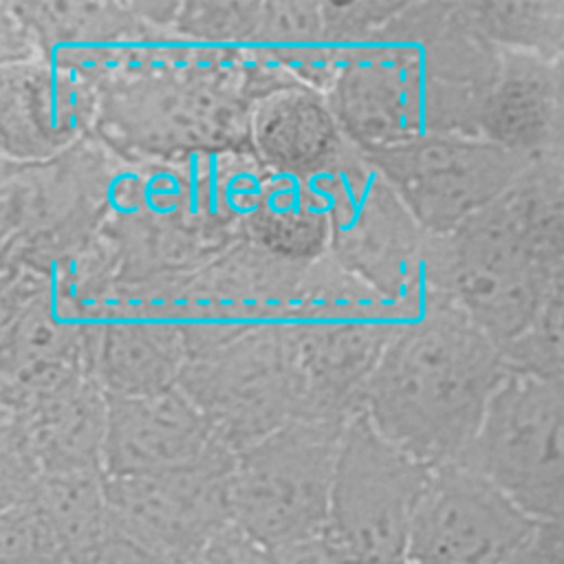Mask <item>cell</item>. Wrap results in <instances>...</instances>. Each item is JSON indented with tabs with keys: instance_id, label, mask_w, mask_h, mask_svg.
Instances as JSON below:
<instances>
[{
	"instance_id": "1",
	"label": "cell",
	"mask_w": 564,
	"mask_h": 564,
	"mask_svg": "<svg viewBox=\"0 0 564 564\" xmlns=\"http://www.w3.org/2000/svg\"><path fill=\"white\" fill-rule=\"evenodd\" d=\"M498 57L460 2H403L344 53L326 97L361 150L434 132L478 134Z\"/></svg>"
},
{
	"instance_id": "2",
	"label": "cell",
	"mask_w": 564,
	"mask_h": 564,
	"mask_svg": "<svg viewBox=\"0 0 564 564\" xmlns=\"http://www.w3.org/2000/svg\"><path fill=\"white\" fill-rule=\"evenodd\" d=\"M509 375L505 348L449 297L430 295L390 339L361 414L425 463H460Z\"/></svg>"
},
{
	"instance_id": "3",
	"label": "cell",
	"mask_w": 564,
	"mask_h": 564,
	"mask_svg": "<svg viewBox=\"0 0 564 564\" xmlns=\"http://www.w3.org/2000/svg\"><path fill=\"white\" fill-rule=\"evenodd\" d=\"M405 313L330 256L308 264L282 319L300 390V419L346 423Z\"/></svg>"
},
{
	"instance_id": "4",
	"label": "cell",
	"mask_w": 564,
	"mask_h": 564,
	"mask_svg": "<svg viewBox=\"0 0 564 564\" xmlns=\"http://www.w3.org/2000/svg\"><path fill=\"white\" fill-rule=\"evenodd\" d=\"M557 269L502 194L456 231L434 236L430 282L507 348L531 322Z\"/></svg>"
},
{
	"instance_id": "5",
	"label": "cell",
	"mask_w": 564,
	"mask_h": 564,
	"mask_svg": "<svg viewBox=\"0 0 564 564\" xmlns=\"http://www.w3.org/2000/svg\"><path fill=\"white\" fill-rule=\"evenodd\" d=\"M322 178L330 203L328 256L410 317L436 295L430 282L434 236L355 143Z\"/></svg>"
},
{
	"instance_id": "6",
	"label": "cell",
	"mask_w": 564,
	"mask_h": 564,
	"mask_svg": "<svg viewBox=\"0 0 564 564\" xmlns=\"http://www.w3.org/2000/svg\"><path fill=\"white\" fill-rule=\"evenodd\" d=\"M346 423L295 419L240 449L229 482L234 522L269 549L324 531Z\"/></svg>"
},
{
	"instance_id": "7",
	"label": "cell",
	"mask_w": 564,
	"mask_h": 564,
	"mask_svg": "<svg viewBox=\"0 0 564 564\" xmlns=\"http://www.w3.org/2000/svg\"><path fill=\"white\" fill-rule=\"evenodd\" d=\"M540 524H564V388L513 372L460 460Z\"/></svg>"
},
{
	"instance_id": "8",
	"label": "cell",
	"mask_w": 564,
	"mask_h": 564,
	"mask_svg": "<svg viewBox=\"0 0 564 564\" xmlns=\"http://www.w3.org/2000/svg\"><path fill=\"white\" fill-rule=\"evenodd\" d=\"M432 467L383 436L361 412L348 419L330 491L328 531L350 564H405Z\"/></svg>"
},
{
	"instance_id": "9",
	"label": "cell",
	"mask_w": 564,
	"mask_h": 564,
	"mask_svg": "<svg viewBox=\"0 0 564 564\" xmlns=\"http://www.w3.org/2000/svg\"><path fill=\"white\" fill-rule=\"evenodd\" d=\"M178 388L234 454L302 416L282 322L253 326L192 355Z\"/></svg>"
},
{
	"instance_id": "10",
	"label": "cell",
	"mask_w": 564,
	"mask_h": 564,
	"mask_svg": "<svg viewBox=\"0 0 564 564\" xmlns=\"http://www.w3.org/2000/svg\"><path fill=\"white\" fill-rule=\"evenodd\" d=\"M364 154L432 236H447L494 205L531 163L467 132L423 134Z\"/></svg>"
},
{
	"instance_id": "11",
	"label": "cell",
	"mask_w": 564,
	"mask_h": 564,
	"mask_svg": "<svg viewBox=\"0 0 564 564\" xmlns=\"http://www.w3.org/2000/svg\"><path fill=\"white\" fill-rule=\"evenodd\" d=\"M234 458L229 447L218 445L183 469L106 476L112 531L170 564H189L214 533L234 522L229 496Z\"/></svg>"
},
{
	"instance_id": "12",
	"label": "cell",
	"mask_w": 564,
	"mask_h": 564,
	"mask_svg": "<svg viewBox=\"0 0 564 564\" xmlns=\"http://www.w3.org/2000/svg\"><path fill=\"white\" fill-rule=\"evenodd\" d=\"M535 524L471 467L441 465L416 507L405 562L502 564Z\"/></svg>"
},
{
	"instance_id": "13",
	"label": "cell",
	"mask_w": 564,
	"mask_h": 564,
	"mask_svg": "<svg viewBox=\"0 0 564 564\" xmlns=\"http://www.w3.org/2000/svg\"><path fill=\"white\" fill-rule=\"evenodd\" d=\"M99 86L86 75L37 57L2 66V159L46 161L95 134Z\"/></svg>"
},
{
	"instance_id": "14",
	"label": "cell",
	"mask_w": 564,
	"mask_h": 564,
	"mask_svg": "<svg viewBox=\"0 0 564 564\" xmlns=\"http://www.w3.org/2000/svg\"><path fill=\"white\" fill-rule=\"evenodd\" d=\"M218 445L209 421L178 386L154 394L108 397L104 474L110 478L183 469Z\"/></svg>"
},
{
	"instance_id": "15",
	"label": "cell",
	"mask_w": 564,
	"mask_h": 564,
	"mask_svg": "<svg viewBox=\"0 0 564 564\" xmlns=\"http://www.w3.org/2000/svg\"><path fill=\"white\" fill-rule=\"evenodd\" d=\"M187 359L181 326L141 302L115 300L95 324L90 375L108 397L172 390Z\"/></svg>"
},
{
	"instance_id": "16",
	"label": "cell",
	"mask_w": 564,
	"mask_h": 564,
	"mask_svg": "<svg viewBox=\"0 0 564 564\" xmlns=\"http://www.w3.org/2000/svg\"><path fill=\"white\" fill-rule=\"evenodd\" d=\"M478 134L529 161L564 152V57L500 51Z\"/></svg>"
},
{
	"instance_id": "17",
	"label": "cell",
	"mask_w": 564,
	"mask_h": 564,
	"mask_svg": "<svg viewBox=\"0 0 564 564\" xmlns=\"http://www.w3.org/2000/svg\"><path fill=\"white\" fill-rule=\"evenodd\" d=\"M326 93L282 84L262 93L249 110V150L269 172L315 176L350 148Z\"/></svg>"
},
{
	"instance_id": "18",
	"label": "cell",
	"mask_w": 564,
	"mask_h": 564,
	"mask_svg": "<svg viewBox=\"0 0 564 564\" xmlns=\"http://www.w3.org/2000/svg\"><path fill=\"white\" fill-rule=\"evenodd\" d=\"M26 434L44 474L73 469L104 471L108 394L84 375L24 412H2Z\"/></svg>"
},
{
	"instance_id": "19",
	"label": "cell",
	"mask_w": 564,
	"mask_h": 564,
	"mask_svg": "<svg viewBox=\"0 0 564 564\" xmlns=\"http://www.w3.org/2000/svg\"><path fill=\"white\" fill-rule=\"evenodd\" d=\"M322 174L300 176L267 170L256 205L242 223V238L295 264L326 258L330 251V203Z\"/></svg>"
},
{
	"instance_id": "20",
	"label": "cell",
	"mask_w": 564,
	"mask_h": 564,
	"mask_svg": "<svg viewBox=\"0 0 564 564\" xmlns=\"http://www.w3.org/2000/svg\"><path fill=\"white\" fill-rule=\"evenodd\" d=\"M247 66L275 84H302L328 93L339 53L328 37L322 2H262Z\"/></svg>"
},
{
	"instance_id": "21",
	"label": "cell",
	"mask_w": 564,
	"mask_h": 564,
	"mask_svg": "<svg viewBox=\"0 0 564 564\" xmlns=\"http://www.w3.org/2000/svg\"><path fill=\"white\" fill-rule=\"evenodd\" d=\"M33 502L57 533L70 564L95 551L110 533V502L101 469L46 471Z\"/></svg>"
},
{
	"instance_id": "22",
	"label": "cell",
	"mask_w": 564,
	"mask_h": 564,
	"mask_svg": "<svg viewBox=\"0 0 564 564\" xmlns=\"http://www.w3.org/2000/svg\"><path fill=\"white\" fill-rule=\"evenodd\" d=\"M476 31L500 51L564 57V0L460 2Z\"/></svg>"
},
{
	"instance_id": "23",
	"label": "cell",
	"mask_w": 564,
	"mask_h": 564,
	"mask_svg": "<svg viewBox=\"0 0 564 564\" xmlns=\"http://www.w3.org/2000/svg\"><path fill=\"white\" fill-rule=\"evenodd\" d=\"M262 2H181L174 35L196 57L225 66H247Z\"/></svg>"
},
{
	"instance_id": "24",
	"label": "cell",
	"mask_w": 564,
	"mask_h": 564,
	"mask_svg": "<svg viewBox=\"0 0 564 564\" xmlns=\"http://www.w3.org/2000/svg\"><path fill=\"white\" fill-rule=\"evenodd\" d=\"M511 212L557 264H564V152L535 159L505 192Z\"/></svg>"
},
{
	"instance_id": "25",
	"label": "cell",
	"mask_w": 564,
	"mask_h": 564,
	"mask_svg": "<svg viewBox=\"0 0 564 564\" xmlns=\"http://www.w3.org/2000/svg\"><path fill=\"white\" fill-rule=\"evenodd\" d=\"M507 366L564 388V264L527 328L505 348Z\"/></svg>"
},
{
	"instance_id": "26",
	"label": "cell",
	"mask_w": 564,
	"mask_h": 564,
	"mask_svg": "<svg viewBox=\"0 0 564 564\" xmlns=\"http://www.w3.org/2000/svg\"><path fill=\"white\" fill-rule=\"evenodd\" d=\"M403 2H322L324 24L339 62L346 51L370 37L394 18Z\"/></svg>"
},
{
	"instance_id": "27",
	"label": "cell",
	"mask_w": 564,
	"mask_h": 564,
	"mask_svg": "<svg viewBox=\"0 0 564 564\" xmlns=\"http://www.w3.org/2000/svg\"><path fill=\"white\" fill-rule=\"evenodd\" d=\"M189 564H273V560L269 546L231 522L214 533Z\"/></svg>"
},
{
	"instance_id": "28",
	"label": "cell",
	"mask_w": 564,
	"mask_h": 564,
	"mask_svg": "<svg viewBox=\"0 0 564 564\" xmlns=\"http://www.w3.org/2000/svg\"><path fill=\"white\" fill-rule=\"evenodd\" d=\"M273 564H350L328 527L319 533L269 549Z\"/></svg>"
},
{
	"instance_id": "29",
	"label": "cell",
	"mask_w": 564,
	"mask_h": 564,
	"mask_svg": "<svg viewBox=\"0 0 564 564\" xmlns=\"http://www.w3.org/2000/svg\"><path fill=\"white\" fill-rule=\"evenodd\" d=\"M502 564H564V524H535Z\"/></svg>"
},
{
	"instance_id": "30",
	"label": "cell",
	"mask_w": 564,
	"mask_h": 564,
	"mask_svg": "<svg viewBox=\"0 0 564 564\" xmlns=\"http://www.w3.org/2000/svg\"><path fill=\"white\" fill-rule=\"evenodd\" d=\"M73 564H170L150 549L137 544L130 538L110 533L95 551L75 560Z\"/></svg>"
},
{
	"instance_id": "31",
	"label": "cell",
	"mask_w": 564,
	"mask_h": 564,
	"mask_svg": "<svg viewBox=\"0 0 564 564\" xmlns=\"http://www.w3.org/2000/svg\"><path fill=\"white\" fill-rule=\"evenodd\" d=\"M405 564H412V562H405Z\"/></svg>"
}]
</instances>
